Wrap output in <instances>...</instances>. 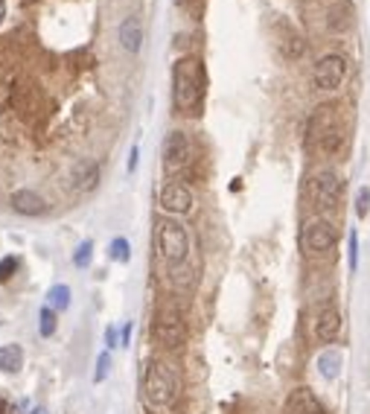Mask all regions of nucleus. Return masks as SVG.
I'll list each match as a JSON object with an SVG mask.
<instances>
[{"label": "nucleus", "mask_w": 370, "mask_h": 414, "mask_svg": "<svg viewBox=\"0 0 370 414\" xmlns=\"http://www.w3.org/2000/svg\"><path fill=\"white\" fill-rule=\"evenodd\" d=\"M172 100L181 114H199L204 100V67L199 59H181L172 70Z\"/></svg>", "instance_id": "obj_1"}, {"label": "nucleus", "mask_w": 370, "mask_h": 414, "mask_svg": "<svg viewBox=\"0 0 370 414\" xmlns=\"http://www.w3.org/2000/svg\"><path fill=\"white\" fill-rule=\"evenodd\" d=\"M143 391H146V400L158 408H166L175 403L178 397V376L172 371V364L166 362H152L149 371H146V379H143Z\"/></svg>", "instance_id": "obj_2"}, {"label": "nucleus", "mask_w": 370, "mask_h": 414, "mask_svg": "<svg viewBox=\"0 0 370 414\" xmlns=\"http://www.w3.org/2000/svg\"><path fill=\"white\" fill-rule=\"evenodd\" d=\"M158 251H161V260L172 269L187 260V251H190V236H187V228L175 219H163L158 225Z\"/></svg>", "instance_id": "obj_3"}, {"label": "nucleus", "mask_w": 370, "mask_h": 414, "mask_svg": "<svg viewBox=\"0 0 370 414\" xmlns=\"http://www.w3.org/2000/svg\"><path fill=\"white\" fill-rule=\"evenodd\" d=\"M344 196V184L333 169H324L309 181V202L315 210H333Z\"/></svg>", "instance_id": "obj_4"}, {"label": "nucleus", "mask_w": 370, "mask_h": 414, "mask_svg": "<svg viewBox=\"0 0 370 414\" xmlns=\"http://www.w3.org/2000/svg\"><path fill=\"white\" fill-rule=\"evenodd\" d=\"M155 338H158V342H161L166 350L181 347L184 338H187V327H184V321H181V315L172 312V309L161 312L158 321H155Z\"/></svg>", "instance_id": "obj_5"}, {"label": "nucleus", "mask_w": 370, "mask_h": 414, "mask_svg": "<svg viewBox=\"0 0 370 414\" xmlns=\"http://www.w3.org/2000/svg\"><path fill=\"white\" fill-rule=\"evenodd\" d=\"M344 76H347V62L338 53H330L315 64V85L320 91H335L344 82Z\"/></svg>", "instance_id": "obj_6"}, {"label": "nucleus", "mask_w": 370, "mask_h": 414, "mask_svg": "<svg viewBox=\"0 0 370 414\" xmlns=\"http://www.w3.org/2000/svg\"><path fill=\"white\" fill-rule=\"evenodd\" d=\"M190 163V140L184 132H169L163 140V166L166 173H178Z\"/></svg>", "instance_id": "obj_7"}, {"label": "nucleus", "mask_w": 370, "mask_h": 414, "mask_svg": "<svg viewBox=\"0 0 370 414\" xmlns=\"http://www.w3.org/2000/svg\"><path fill=\"white\" fill-rule=\"evenodd\" d=\"M303 242H306V248L315 251V254H327L335 248V242H338V231L333 222H324V219H318V222L306 225V234H303Z\"/></svg>", "instance_id": "obj_8"}, {"label": "nucleus", "mask_w": 370, "mask_h": 414, "mask_svg": "<svg viewBox=\"0 0 370 414\" xmlns=\"http://www.w3.org/2000/svg\"><path fill=\"white\" fill-rule=\"evenodd\" d=\"M161 207L166 213H190V207H192V192L184 184L172 181V184H166L161 190Z\"/></svg>", "instance_id": "obj_9"}, {"label": "nucleus", "mask_w": 370, "mask_h": 414, "mask_svg": "<svg viewBox=\"0 0 370 414\" xmlns=\"http://www.w3.org/2000/svg\"><path fill=\"white\" fill-rule=\"evenodd\" d=\"M341 333V315L333 304H327L324 309L318 312V321H315V335H318V342H324V345H333L335 338Z\"/></svg>", "instance_id": "obj_10"}, {"label": "nucleus", "mask_w": 370, "mask_h": 414, "mask_svg": "<svg viewBox=\"0 0 370 414\" xmlns=\"http://www.w3.org/2000/svg\"><path fill=\"white\" fill-rule=\"evenodd\" d=\"M286 414H327L320 400L309 391V388H294L286 397Z\"/></svg>", "instance_id": "obj_11"}, {"label": "nucleus", "mask_w": 370, "mask_h": 414, "mask_svg": "<svg viewBox=\"0 0 370 414\" xmlns=\"http://www.w3.org/2000/svg\"><path fill=\"white\" fill-rule=\"evenodd\" d=\"M70 181H73V190H79V192L93 190L96 184H100V163L96 161H79L76 166H73Z\"/></svg>", "instance_id": "obj_12"}, {"label": "nucleus", "mask_w": 370, "mask_h": 414, "mask_svg": "<svg viewBox=\"0 0 370 414\" xmlns=\"http://www.w3.org/2000/svg\"><path fill=\"white\" fill-rule=\"evenodd\" d=\"M9 202H12V210L21 213V216H41L47 210L44 199L38 196V192H33V190H15Z\"/></svg>", "instance_id": "obj_13"}, {"label": "nucleus", "mask_w": 370, "mask_h": 414, "mask_svg": "<svg viewBox=\"0 0 370 414\" xmlns=\"http://www.w3.org/2000/svg\"><path fill=\"white\" fill-rule=\"evenodd\" d=\"M120 44L126 47L129 53H140V47H143V27H140L137 18H126L120 23Z\"/></svg>", "instance_id": "obj_14"}, {"label": "nucleus", "mask_w": 370, "mask_h": 414, "mask_svg": "<svg viewBox=\"0 0 370 414\" xmlns=\"http://www.w3.org/2000/svg\"><path fill=\"white\" fill-rule=\"evenodd\" d=\"M341 364H344V356H341V350H335V347H327V350L318 353V374L324 376V379H330V382L338 379Z\"/></svg>", "instance_id": "obj_15"}, {"label": "nucleus", "mask_w": 370, "mask_h": 414, "mask_svg": "<svg viewBox=\"0 0 370 414\" xmlns=\"http://www.w3.org/2000/svg\"><path fill=\"white\" fill-rule=\"evenodd\" d=\"M21 364H23V350L18 345H0V371L18 374Z\"/></svg>", "instance_id": "obj_16"}, {"label": "nucleus", "mask_w": 370, "mask_h": 414, "mask_svg": "<svg viewBox=\"0 0 370 414\" xmlns=\"http://www.w3.org/2000/svg\"><path fill=\"white\" fill-rule=\"evenodd\" d=\"M47 304H50V309H56V312H64L70 306V286L56 283L50 292H47Z\"/></svg>", "instance_id": "obj_17"}, {"label": "nucleus", "mask_w": 370, "mask_h": 414, "mask_svg": "<svg viewBox=\"0 0 370 414\" xmlns=\"http://www.w3.org/2000/svg\"><path fill=\"white\" fill-rule=\"evenodd\" d=\"M38 333H41L44 338H50V335L56 333V309L44 306V309L38 312Z\"/></svg>", "instance_id": "obj_18"}, {"label": "nucleus", "mask_w": 370, "mask_h": 414, "mask_svg": "<svg viewBox=\"0 0 370 414\" xmlns=\"http://www.w3.org/2000/svg\"><path fill=\"white\" fill-rule=\"evenodd\" d=\"M111 257H114L117 263H129V257H132V251H129V239L117 236V239L111 242Z\"/></svg>", "instance_id": "obj_19"}, {"label": "nucleus", "mask_w": 370, "mask_h": 414, "mask_svg": "<svg viewBox=\"0 0 370 414\" xmlns=\"http://www.w3.org/2000/svg\"><path fill=\"white\" fill-rule=\"evenodd\" d=\"M347 263H350V272L359 269V234H356V228L350 231V239H347Z\"/></svg>", "instance_id": "obj_20"}, {"label": "nucleus", "mask_w": 370, "mask_h": 414, "mask_svg": "<svg viewBox=\"0 0 370 414\" xmlns=\"http://www.w3.org/2000/svg\"><path fill=\"white\" fill-rule=\"evenodd\" d=\"M108 368H111V353H100L96 359V374H93V382H103L108 376Z\"/></svg>", "instance_id": "obj_21"}, {"label": "nucleus", "mask_w": 370, "mask_h": 414, "mask_svg": "<svg viewBox=\"0 0 370 414\" xmlns=\"http://www.w3.org/2000/svg\"><path fill=\"white\" fill-rule=\"evenodd\" d=\"M91 251H93V242H91V239H88V242H82L79 251H76V257H73V263H76V269H85V265L91 263Z\"/></svg>", "instance_id": "obj_22"}, {"label": "nucleus", "mask_w": 370, "mask_h": 414, "mask_svg": "<svg viewBox=\"0 0 370 414\" xmlns=\"http://www.w3.org/2000/svg\"><path fill=\"white\" fill-rule=\"evenodd\" d=\"M367 210H370V190L362 187L359 196H356V213H359V216H367Z\"/></svg>", "instance_id": "obj_23"}, {"label": "nucleus", "mask_w": 370, "mask_h": 414, "mask_svg": "<svg viewBox=\"0 0 370 414\" xmlns=\"http://www.w3.org/2000/svg\"><path fill=\"white\" fill-rule=\"evenodd\" d=\"M15 269H18V260L15 257H6L4 263H0V280H9Z\"/></svg>", "instance_id": "obj_24"}, {"label": "nucleus", "mask_w": 370, "mask_h": 414, "mask_svg": "<svg viewBox=\"0 0 370 414\" xmlns=\"http://www.w3.org/2000/svg\"><path fill=\"white\" fill-rule=\"evenodd\" d=\"M129 338H132V324L122 327V335H120V347H126L129 345Z\"/></svg>", "instance_id": "obj_25"}, {"label": "nucleus", "mask_w": 370, "mask_h": 414, "mask_svg": "<svg viewBox=\"0 0 370 414\" xmlns=\"http://www.w3.org/2000/svg\"><path fill=\"white\" fill-rule=\"evenodd\" d=\"M105 342H108V347H117V330L114 327L105 330Z\"/></svg>", "instance_id": "obj_26"}, {"label": "nucleus", "mask_w": 370, "mask_h": 414, "mask_svg": "<svg viewBox=\"0 0 370 414\" xmlns=\"http://www.w3.org/2000/svg\"><path fill=\"white\" fill-rule=\"evenodd\" d=\"M137 166V149H132V158H129V169H134Z\"/></svg>", "instance_id": "obj_27"}, {"label": "nucleus", "mask_w": 370, "mask_h": 414, "mask_svg": "<svg viewBox=\"0 0 370 414\" xmlns=\"http://www.w3.org/2000/svg\"><path fill=\"white\" fill-rule=\"evenodd\" d=\"M6 15V0H0V18Z\"/></svg>", "instance_id": "obj_28"}, {"label": "nucleus", "mask_w": 370, "mask_h": 414, "mask_svg": "<svg viewBox=\"0 0 370 414\" xmlns=\"http://www.w3.org/2000/svg\"><path fill=\"white\" fill-rule=\"evenodd\" d=\"M30 414H47V411H44V408H33Z\"/></svg>", "instance_id": "obj_29"}]
</instances>
